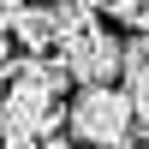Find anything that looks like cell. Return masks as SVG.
Instances as JSON below:
<instances>
[{"label": "cell", "mask_w": 149, "mask_h": 149, "mask_svg": "<svg viewBox=\"0 0 149 149\" xmlns=\"http://www.w3.org/2000/svg\"><path fill=\"white\" fill-rule=\"evenodd\" d=\"M0 131H6V95H0Z\"/></svg>", "instance_id": "9c48e42d"}, {"label": "cell", "mask_w": 149, "mask_h": 149, "mask_svg": "<svg viewBox=\"0 0 149 149\" xmlns=\"http://www.w3.org/2000/svg\"><path fill=\"white\" fill-rule=\"evenodd\" d=\"M102 18H113V24H131V30H137V18H143V0H119V6H102Z\"/></svg>", "instance_id": "5b68a950"}, {"label": "cell", "mask_w": 149, "mask_h": 149, "mask_svg": "<svg viewBox=\"0 0 149 149\" xmlns=\"http://www.w3.org/2000/svg\"><path fill=\"white\" fill-rule=\"evenodd\" d=\"M6 60H12V36L0 30V66H6Z\"/></svg>", "instance_id": "ba28073f"}, {"label": "cell", "mask_w": 149, "mask_h": 149, "mask_svg": "<svg viewBox=\"0 0 149 149\" xmlns=\"http://www.w3.org/2000/svg\"><path fill=\"white\" fill-rule=\"evenodd\" d=\"M0 149H42V137H36V131H0Z\"/></svg>", "instance_id": "8992f818"}, {"label": "cell", "mask_w": 149, "mask_h": 149, "mask_svg": "<svg viewBox=\"0 0 149 149\" xmlns=\"http://www.w3.org/2000/svg\"><path fill=\"white\" fill-rule=\"evenodd\" d=\"M6 36L24 48V60H48V48H60V30H54V12L48 6H18Z\"/></svg>", "instance_id": "3957f363"}, {"label": "cell", "mask_w": 149, "mask_h": 149, "mask_svg": "<svg viewBox=\"0 0 149 149\" xmlns=\"http://www.w3.org/2000/svg\"><path fill=\"white\" fill-rule=\"evenodd\" d=\"M66 125H72V143L78 149H119V143H131V125L137 119H131L125 90L95 84V90H72Z\"/></svg>", "instance_id": "6da1fadb"}, {"label": "cell", "mask_w": 149, "mask_h": 149, "mask_svg": "<svg viewBox=\"0 0 149 149\" xmlns=\"http://www.w3.org/2000/svg\"><path fill=\"white\" fill-rule=\"evenodd\" d=\"M42 149H78L72 137H42Z\"/></svg>", "instance_id": "52a82bcc"}, {"label": "cell", "mask_w": 149, "mask_h": 149, "mask_svg": "<svg viewBox=\"0 0 149 149\" xmlns=\"http://www.w3.org/2000/svg\"><path fill=\"white\" fill-rule=\"evenodd\" d=\"M119 84H125V102H131V119L149 131V60L125 42V66H119Z\"/></svg>", "instance_id": "277c9868"}, {"label": "cell", "mask_w": 149, "mask_h": 149, "mask_svg": "<svg viewBox=\"0 0 149 149\" xmlns=\"http://www.w3.org/2000/svg\"><path fill=\"white\" fill-rule=\"evenodd\" d=\"M119 149H143V143H119Z\"/></svg>", "instance_id": "30bf717a"}, {"label": "cell", "mask_w": 149, "mask_h": 149, "mask_svg": "<svg viewBox=\"0 0 149 149\" xmlns=\"http://www.w3.org/2000/svg\"><path fill=\"white\" fill-rule=\"evenodd\" d=\"M60 66H66L72 90H95V84H113L119 66H125V36L113 30H84V36H66L60 42Z\"/></svg>", "instance_id": "7a4b0ae2"}]
</instances>
